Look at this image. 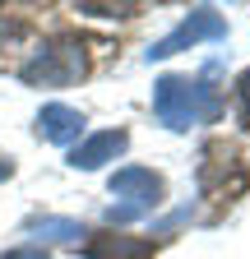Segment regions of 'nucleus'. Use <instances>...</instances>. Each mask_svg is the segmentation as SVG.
<instances>
[{
  "mask_svg": "<svg viewBox=\"0 0 250 259\" xmlns=\"http://www.w3.org/2000/svg\"><path fill=\"white\" fill-rule=\"evenodd\" d=\"M223 111L218 88H209L204 79H181V74H162L153 83V116L167 130H190L199 120H213Z\"/></svg>",
  "mask_w": 250,
  "mask_h": 259,
  "instance_id": "obj_1",
  "label": "nucleus"
},
{
  "mask_svg": "<svg viewBox=\"0 0 250 259\" xmlns=\"http://www.w3.org/2000/svg\"><path fill=\"white\" fill-rule=\"evenodd\" d=\"M107 190H111V199H116L107 208L111 222H139V218H148L153 208L162 204V176H153L148 167H120L107 181Z\"/></svg>",
  "mask_w": 250,
  "mask_h": 259,
  "instance_id": "obj_2",
  "label": "nucleus"
},
{
  "mask_svg": "<svg viewBox=\"0 0 250 259\" xmlns=\"http://www.w3.org/2000/svg\"><path fill=\"white\" fill-rule=\"evenodd\" d=\"M84 70H88L84 47L65 37V42H51L37 60H28V65H23V79H28V83H42V88H65V83L84 79Z\"/></svg>",
  "mask_w": 250,
  "mask_h": 259,
  "instance_id": "obj_3",
  "label": "nucleus"
},
{
  "mask_svg": "<svg viewBox=\"0 0 250 259\" xmlns=\"http://www.w3.org/2000/svg\"><path fill=\"white\" fill-rule=\"evenodd\" d=\"M223 37H227V19L204 5V10H195L190 19H181V28L153 47L148 60H167V56H176V51H190V47H199V42H223Z\"/></svg>",
  "mask_w": 250,
  "mask_h": 259,
  "instance_id": "obj_4",
  "label": "nucleus"
},
{
  "mask_svg": "<svg viewBox=\"0 0 250 259\" xmlns=\"http://www.w3.org/2000/svg\"><path fill=\"white\" fill-rule=\"evenodd\" d=\"M125 130H102V135H93V139H84V144H74V153H70V167H79V171H98V167H107V162H116L120 153H125Z\"/></svg>",
  "mask_w": 250,
  "mask_h": 259,
  "instance_id": "obj_5",
  "label": "nucleus"
},
{
  "mask_svg": "<svg viewBox=\"0 0 250 259\" xmlns=\"http://www.w3.org/2000/svg\"><path fill=\"white\" fill-rule=\"evenodd\" d=\"M37 135H42L47 144H74V139L84 135V111H74V107H65V102L42 107V111H37Z\"/></svg>",
  "mask_w": 250,
  "mask_h": 259,
  "instance_id": "obj_6",
  "label": "nucleus"
},
{
  "mask_svg": "<svg viewBox=\"0 0 250 259\" xmlns=\"http://www.w3.org/2000/svg\"><path fill=\"white\" fill-rule=\"evenodd\" d=\"M84 259H153V241H139V236H111V232H102V236H93L88 245H84Z\"/></svg>",
  "mask_w": 250,
  "mask_h": 259,
  "instance_id": "obj_7",
  "label": "nucleus"
},
{
  "mask_svg": "<svg viewBox=\"0 0 250 259\" xmlns=\"http://www.w3.org/2000/svg\"><path fill=\"white\" fill-rule=\"evenodd\" d=\"M23 232L33 241H74V236H84V227L74 218H33Z\"/></svg>",
  "mask_w": 250,
  "mask_h": 259,
  "instance_id": "obj_8",
  "label": "nucleus"
},
{
  "mask_svg": "<svg viewBox=\"0 0 250 259\" xmlns=\"http://www.w3.org/2000/svg\"><path fill=\"white\" fill-rule=\"evenodd\" d=\"M236 102H241V125L250 130V70L236 79Z\"/></svg>",
  "mask_w": 250,
  "mask_h": 259,
  "instance_id": "obj_9",
  "label": "nucleus"
},
{
  "mask_svg": "<svg viewBox=\"0 0 250 259\" xmlns=\"http://www.w3.org/2000/svg\"><path fill=\"white\" fill-rule=\"evenodd\" d=\"M0 259H47V250L42 245H19V250H5Z\"/></svg>",
  "mask_w": 250,
  "mask_h": 259,
  "instance_id": "obj_10",
  "label": "nucleus"
},
{
  "mask_svg": "<svg viewBox=\"0 0 250 259\" xmlns=\"http://www.w3.org/2000/svg\"><path fill=\"white\" fill-rule=\"evenodd\" d=\"M10 171H14V162H10L5 153H0V181H10Z\"/></svg>",
  "mask_w": 250,
  "mask_h": 259,
  "instance_id": "obj_11",
  "label": "nucleus"
}]
</instances>
